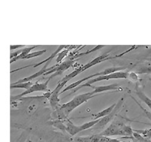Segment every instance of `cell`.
<instances>
[{
  "label": "cell",
  "instance_id": "cell-14",
  "mask_svg": "<svg viewBox=\"0 0 151 142\" xmlns=\"http://www.w3.org/2000/svg\"><path fill=\"white\" fill-rule=\"evenodd\" d=\"M94 90L92 91L94 95L99 94L100 93L104 92L106 91H118L119 89H122L120 87L118 86L117 84H110L108 85H104V86H90Z\"/></svg>",
  "mask_w": 151,
  "mask_h": 142
},
{
  "label": "cell",
  "instance_id": "cell-7",
  "mask_svg": "<svg viewBox=\"0 0 151 142\" xmlns=\"http://www.w3.org/2000/svg\"><path fill=\"white\" fill-rule=\"evenodd\" d=\"M51 80L50 78H49L46 82L39 83L38 82H36L35 83H34L32 84L30 88L27 90H26L25 91L15 96H11V100H17L19 99L20 98L23 97L26 95L30 94L31 93H33L34 92H50V90L48 89V83Z\"/></svg>",
  "mask_w": 151,
  "mask_h": 142
},
{
  "label": "cell",
  "instance_id": "cell-31",
  "mask_svg": "<svg viewBox=\"0 0 151 142\" xmlns=\"http://www.w3.org/2000/svg\"><path fill=\"white\" fill-rule=\"evenodd\" d=\"M29 142H31V141H29Z\"/></svg>",
  "mask_w": 151,
  "mask_h": 142
},
{
  "label": "cell",
  "instance_id": "cell-23",
  "mask_svg": "<svg viewBox=\"0 0 151 142\" xmlns=\"http://www.w3.org/2000/svg\"><path fill=\"white\" fill-rule=\"evenodd\" d=\"M134 132L137 133L146 138H151V129H145V130H133Z\"/></svg>",
  "mask_w": 151,
  "mask_h": 142
},
{
  "label": "cell",
  "instance_id": "cell-1",
  "mask_svg": "<svg viewBox=\"0 0 151 142\" xmlns=\"http://www.w3.org/2000/svg\"><path fill=\"white\" fill-rule=\"evenodd\" d=\"M99 95V94L94 95L92 92L81 94L75 96L73 98L66 103L59 105L55 109L57 114L60 119H66L74 109L81 106L82 104L87 102L91 98Z\"/></svg>",
  "mask_w": 151,
  "mask_h": 142
},
{
  "label": "cell",
  "instance_id": "cell-8",
  "mask_svg": "<svg viewBox=\"0 0 151 142\" xmlns=\"http://www.w3.org/2000/svg\"><path fill=\"white\" fill-rule=\"evenodd\" d=\"M74 62H75V60L70 59V60L64 61L62 63H60V64H57L54 68H53L50 71H48L47 72L45 73L44 75H47L51 73H54L50 76V78L52 79L53 77H55V76L57 75H60L62 74L64 71H67L70 68H71L73 65Z\"/></svg>",
  "mask_w": 151,
  "mask_h": 142
},
{
  "label": "cell",
  "instance_id": "cell-12",
  "mask_svg": "<svg viewBox=\"0 0 151 142\" xmlns=\"http://www.w3.org/2000/svg\"><path fill=\"white\" fill-rule=\"evenodd\" d=\"M109 139L110 137L103 136L99 134L90 136L78 137L75 138V141L77 142H106Z\"/></svg>",
  "mask_w": 151,
  "mask_h": 142
},
{
  "label": "cell",
  "instance_id": "cell-9",
  "mask_svg": "<svg viewBox=\"0 0 151 142\" xmlns=\"http://www.w3.org/2000/svg\"><path fill=\"white\" fill-rule=\"evenodd\" d=\"M67 82L63 81L61 82L59 81L58 85L57 87L54 89L52 92H50V97H49V102L50 106L53 109H55L58 107L59 106V102H60V98H59V95H60V92L61 91V89H63V87L66 85Z\"/></svg>",
  "mask_w": 151,
  "mask_h": 142
},
{
  "label": "cell",
  "instance_id": "cell-4",
  "mask_svg": "<svg viewBox=\"0 0 151 142\" xmlns=\"http://www.w3.org/2000/svg\"><path fill=\"white\" fill-rule=\"evenodd\" d=\"M129 77V73L123 71H119L116 72L113 74H111L109 75H101L99 76H97V77L90 79L88 80L85 83L82 84L76 87L74 90H73V92L72 93H75L77 91L80 90V89L83 88V87H90L92 86V84L96 83V82H99L103 80H115V79H126Z\"/></svg>",
  "mask_w": 151,
  "mask_h": 142
},
{
  "label": "cell",
  "instance_id": "cell-24",
  "mask_svg": "<svg viewBox=\"0 0 151 142\" xmlns=\"http://www.w3.org/2000/svg\"><path fill=\"white\" fill-rule=\"evenodd\" d=\"M104 46H104V45H99V46H95L94 48L92 49L91 50H89V51H87V52H84V53H80L79 55H77V56H75L74 57H75L74 58H78V57H83V56H86V55H88V54L91 53H93V52H95V51H96V50H99V49L103 48L104 47Z\"/></svg>",
  "mask_w": 151,
  "mask_h": 142
},
{
  "label": "cell",
  "instance_id": "cell-17",
  "mask_svg": "<svg viewBox=\"0 0 151 142\" xmlns=\"http://www.w3.org/2000/svg\"><path fill=\"white\" fill-rule=\"evenodd\" d=\"M66 130L71 136H75L81 132L80 126L74 125L69 120H68L66 125Z\"/></svg>",
  "mask_w": 151,
  "mask_h": 142
},
{
  "label": "cell",
  "instance_id": "cell-5",
  "mask_svg": "<svg viewBox=\"0 0 151 142\" xmlns=\"http://www.w3.org/2000/svg\"><path fill=\"white\" fill-rule=\"evenodd\" d=\"M125 124L119 120H114L111 125L102 133H100L101 136L107 137L112 136H124L122 127Z\"/></svg>",
  "mask_w": 151,
  "mask_h": 142
},
{
  "label": "cell",
  "instance_id": "cell-30",
  "mask_svg": "<svg viewBox=\"0 0 151 142\" xmlns=\"http://www.w3.org/2000/svg\"><path fill=\"white\" fill-rule=\"evenodd\" d=\"M147 60H148V61H151V57H150V58H147Z\"/></svg>",
  "mask_w": 151,
  "mask_h": 142
},
{
  "label": "cell",
  "instance_id": "cell-26",
  "mask_svg": "<svg viewBox=\"0 0 151 142\" xmlns=\"http://www.w3.org/2000/svg\"><path fill=\"white\" fill-rule=\"evenodd\" d=\"M131 98H132V99L136 102V103L139 106V107L141 108V109H142L143 110V111L144 112V113L145 114V115H146V117L150 120L151 121V112H149V111H147L146 109H145V108H144L141 105H140L139 103H138V101H137L136 100H135V98L134 97H132V96H131Z\"/></svg>",
  "mask_w": 151,
  "mask_h": 142
},
{
  "label": "cell",
  "instance_id": "cell-2",
  "mask_svg": "<svg viewBox=\"0 0 151 142\" xmlns=\"http://www.w3.org/2000/svg\"><path fill=\"white\" fill-rule=\"evenodd\" d=\"M111 58H112L109 57V53H104V54L101 55V56L95 58V59H93V60H92L91 61L88 63V64H86L84 66H82L78 68V69H75V71H73L72 72H71L69 75L64 76V77L63 79H61L60 81H61V82L65 81V82L68 83V81H69L70 80H72V79L75 77V76H77L78 75L80 74L81 73H82L83 72L86 71L87 69L92 68V66H95L96 64H99L101 62L105 61L106 60H108Z\"/></svg>",
  "mask_w": 151,
  "mask_h": 142
},
{
  "label": "cell",
  "instance_id": "cell-16",
  "mask_svg": "<svg viewBox=\"0 0 151 142\" xmlns=\"http://www.w3.org/2000/svg\"><path fill=\"white\" fill-rule=\"evenodd\" d=\"M39 46L38 45H36V46H33L32 47H29V48H22L21 49V53L19 55H18V56L10 60V64H12V63L15 62V61H17L18 60H23L24 58L27 56V55L28 53H29L31 50H32L33 49H34L35 48L38 47Z\"/></svg>",
  "mask_w": 151,
  "mask_h": 142
},
{
  "label": "cell",
  "instance_id": "cell-15",
  "mask_svg": "<svg viewBox=\"0 0 151 142\" xmlns=\"http://www.w3.org/2000/svg\"><path fill=\"white\" fill-rule=\"evenodd\" d=\"M135 93L138 97L139 99L143 102L151 110V99L144 93V92L138 86V85H136Z\"/></svg>",
  "mask_w": 151,
  "mask_h": 142
},
{
  "label": "cell",
  "instance_id": "cell-18",
  "mask_svg": "<svg viewBox=\"0 0 151 142\" xmlns=\"http://www.w3.org/2000/svg\"><path fill=\"white\" fill-rule=\"evenodd\" d=\"M115 105H116V103H114L113 105H112L109 107L103 109V111H100V112H99L98 113H96L95 114L92 115V116L93 117L94 120L100 119L101 118H103V117L107 116V115H109L113 111V109H114Z\"/></svg>",
  "mask_w": 151,
  "mask_h": 142
},
{
  "label": "cell",
  "instance_id": "cell-6",
  "mask_svg": "<svg viewBox=\"0 0 151 142\" xmlns=\"http://www.w3.org/2000/svg\"><path fill=\"white\" fill-rule=\"evenodd\" d=\"M124 102V98L122 97L120 99L118 100V102L116 103V105L114 109H113V111L109 115H107V116L103 118H100L99 123L94 126L95 129H97L103 128L104 126H106L109 122H112V120L115 118L118 112L120 111V109L123 106Z\"/></svg>",
  "mask_w": 151,
  "mask_h": 142
},
{
  "label": "cell",
  "instance_id": "cell-13",
  "mask_svg": "<svg viewBox=\"0 0 151 142\" xmlns=\"http://www.w3.org/2000/svg\"><path fill=\"white\" fill-rule=\"evenodd\" d=\"M134 71L137 74H151V61L147 60L138 63L134 67Z\"/></svg>",
  "mask_w": 151,
  "mask_h": 142
},
{
  "label": "cell",
  "instance_id": "cell-27",
  "mask_svg": "<svg viewBox=\"0 0 151 142\" xmlns=\"http://www.w3.org/2000/svg\"><path fill=\"white\" fill-rule=\"evenodd\" d=\"M53 125L62 130H66V126L63 124V123L60 120H58L55 121L53 122Z\"/></svg>",
  "mask_w": 151,
  "mask_h": 142
},
{
  "label": "cell",
  "instance_id": "cell-21",
  "mask_svg": "<svg viewBox=\"0 0 151 142\" xmlns=\"http://www.w3.org/2000/svg\"><path fill=\"white\" fill-rule=\"evenodd\" d=\"M100 119H97V120H93L92 121H90L89 122H86L84 123V124L80 125V131H83V130H86L87 129H89L92 127H94L97 123H99V122L100 121Z\"/></svg>",
  "mask_w": 151,
  "mask_h": 142
},
{
  "label": "cell",
  "instance_id": "cell-25",
  "mask_svg": "<svg viewBox=\"0 0 151 142\" xmlns=\"http://www.w3.org/2000/svg\"><path fill=\"white\" fill-rule=\"evenodd\" d=\"M69 53V49H66L65 50H64L63 51H61L57 56V64H60V62L63 60V59L66 56H67V55Z\"/></svg>",
  "mask_w": 151,
  "mask_h": 142
},
{
  "label": "cell",
  "instance_id": "cell-10",
  "mask_svg": "<svg viewBox=\"0 0 151 142\" xmlns=\"http://www.w3.org/2000/svg\"><path fill=\"white\" fill-rule=\"evenodd\" d=\"M70 46H65V45H61L56 50L53 52L51 55L50 56H49L48 58H47L46 59L42 60V61L40 62V63H38L37 64H30V65H28V66H24V67H22V68H18V69H14V70H12L11 72H10V73H13L14 72H17V71H18L19 70H22V69H24L25 68H27L28 67H31V66H33L34 68H36V67H38L39 66H41L43 64L45 63H46L48 61H51L53 58H54V57H55L61 51L63 50L64 49H68L69 48Z\"/></svg>",
  "mask_w": 151,
  "mask_h": 142
},
{
  "label": "cell",
  "instance_id": "cell-11",
  "mask_svg": "<svg viewBox=\"0 0 151 142\" xmlns=\"http://www.w3.org/2000/svg\"><path fill=\"white\" fill-rule=\"evenodd\" d=\"M50 61H48L45 64V66L42 67L39 71H38L37 72H36L35 74H32V75L30 76H27V77L26 78H24V79H20L18 81H16L15 83H13L14 84H18V83H24V82H28V81H31L32 80L35 79V78H37L38 77V76L42 75H44L45 73L47 72L48 71H50V70H52L53 68H54L56 65L53 66H52L50 68H47L48 65L50 64Z\"/></svg>",
  "mask_w": 151,
  "mask_h": 142
},
{
  "label": "cell",
  "instance_id": "cell-28",
  "mask_svg": "<svg viewBox=\"0 0 151 142\" xmlns=\"http://www.w3.org/2000/svg\"><path fill=\"white\" fill-rule=\"evenodd\" d=\"M24 47H25L24 45H11L10 46V50H14L18 49H22Z\"/></svg>",
  "mask_w": 151,
  "mask_h": 142
},
{
  "label": "cell",
  "instance_id": "cell-20",
  "mask_svg": "<svg viewBox=\"0 0 151 142\" xmlns=\"http://www.w3.org/2000/svg\"><path fill=\"white\" fill-rule=\"evenodd\" d=\"M34 83L31 81L28 82H24V83H21L18 84H14L12 83L10 84V89H24L26 90H27L30 88V87Z\"/></svg>",
  "mask_w": 151,
  "mask_h": 142
},
{
  "label": "cell",
  "instance_id": "cell-3",
  "mask_svg": "<svg viewBox=\"0 0 151 142\" xmlns=\"http://www.w3.org/2000/svg\"><path fill=\"white\" fill-rule=\"evenodd\" d=\"M126 69V67H112V68H107V69H104V70H103V71H102L101 72H96V73H95L94 74L89 75L88 76H86V77H84V78H83L82 79H80V80H78L77 81H75V82L70 84L68 86L66 87L65 88H64L63 91H61L60 94L61 95L63 93L65 92L66 91H70V90H72V89H73L75 88H76V87H77L80 85L82 84V83L83 82L87 81L88 80H89L90 79L97 77V76H101V75H109L111 74H113V73H115V72H116L123 71V70H124Z\"/></svg>",
  "mask_w": 151,
  "mask_h": 142
},
{
  "label": "cell",
  "instance_id": "cell-19",
  "mask_svg": "<svg viewBox=\"0 0 151 142\" xmlns=\"http://www.w3.org/2000/svg\"><path fill=\"white\" fill-rule=\"evenodd\" d=\"M122 138H130L132 139V141H130V142H151L150 140H149V139L146 138L145 137H143L142 136H141L140 134L134 132L132 137H122Z\"/></svg>",
  "mask_w": 151,
  "mask_h": 142
},
{
  "label": "cell",
  "instance_id": "cell-22",
  "mask_svg": "<svg viewBox=\"0 0 151 142\" xmlns=\"http://www.w3.org/2000/svg\"><path fill=\"white\" fill-rule=\"evenodd\" d=\"M46 52V50L45 49V50H41L35 51V52H30L24 58L23 60H29V59H30L32 58H35V57L41 56L42 54H44Z\"/></svg>",
  "mask_w": 151,
  "mask_h": 142
},
{
  "label": "cell",
  "instance_id": "cell-29",
  "mask_svg": "<svg viewBox=\"0 0 151 142\" xmlns=\"http://www.w3.org/2000/svg\"><path fill=\"white\" fill-rule=\"evenodd\" d=\"M106 142H124V141H120L118 139H116V138H110V139L106 141ZM130 142V141H129Z\"/></svg>",
  "mask_w": 151,
  "mask_h": 142
}]
</instances>
